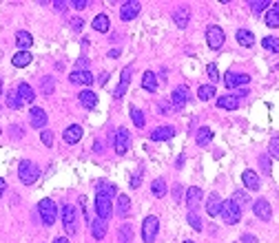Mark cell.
I'll use <instances>...</instances> for the list:
<instances>
[{
  "instance_id": "37",
  "label": "cell",
  "mask_w": 279,
  "mask_h": 243,
  "mask_svg": "<svg viewBox=\"0 0 279 243\" xmlns=\"http://www.w3.org/2000/svg\"><path fill=\"white\" fill-rule=\"evenodd\" d=\"M262 47H266L268 51H273V53H279V38L275 36H266L262 40Z\"/></svg>"
},
{
  "instance_id": "42",
  "label": "cell",
  "mask_w": 279,
  "mask_h": 243,
  "mask_svg": "<svg viewBox=\"0 0 279 243\" xmlns=\"http://www.w3.org/2000/svg\"><path fill=\"white\" fill-rule=\"evenodd\" d=\"M268 4H271V2H268V0H250V2H248V7L253 9L255 13H259V11H262V9H268Z\"/></svg>"
},
{
  "instance_id": "29",
  "label": "cell",
  "mask_w": 279,
  "mask_h": 243,
  "mask_svg": "<svg viewBox=\"0 0 279 243\" xmlns=\"http://www.w3.org/2000/svg\"><path fill=\"white\" fill-rule=\"evenodd\" d=\"M151 193H153V197H155V199H162L164 194L168 193V188H167V182H164L162 177L153 179V184H151Z\"/></svg>"
},
{
  "instance_id": "60",
  "label": "cell",
  "mask_w": 279,
  "mask_h": 243,
  "mask_svg": "<svg viewBox=\"0 0 279 243\" xmlns=\"http://www.w3.org/2000/svg\"><path fill=\"white\" fill-rule=\"evenodd\" d=\"M184 243H195V241H184Z\"/></svg>"
},
{
  "instance_id": "18",
  "label": "cell",
  "mask_w": 279,
  "mask_h": 243,
  "mask_svg": "<svg viewBox=\"0 0 279 243\" xmlns=\"http://www.w3.org/2000/svg\"><path fill=\"white\" fill-rule=\"evenodd\" d=\"M175 135V128L173 126H158L151 131V140L153 142H167Z\"/></svg>"
},
{
  "instance_id": "49",
  "label": "cell",
  "mask_w": 279,
  "mask_h": 243,
  "mask_svg": "<svg viewBox=\"0 0 279 243\" xmlns=\"http://www.w3.org/2000/svg\"><path fill=\"white\" fill-rule=\"evenodd\" d=\"M71 27H73V31H82L84 20L82 18H71Z\"/></svg>"
},
{
  "instance_id": "11",
  "label": "cell",
  "mask_w": 279,
  "mask_h": 243,
  "mask_svg": "<svg viewBox=\"0 0 279 243\" xmlns=\"http://www.w3.org/2000/svg\"><path fill=\"white\" fill-rule=\"evenodd\" d=\"M131 148V135L126 128H117L115 131V152L117 155H124Z\"/></svg>"
},
{
  "instance_id": "9",
  "label": "cell",
  "mask_w": 279,
  "mask_h": 243,
  "mask_svg": "<svg viewBox=\"0 0 279 243\" xmlns=\"http://www.w3.org/2000/svg\"><path fill=\"white\" fill-rule=\"evenodd\" d=\"M191 99V91H188L186 84H179V87L173 89V95H171V106L173 108H184V104Z\"/></svg>"
},
{
  "instance_id": "15",
  "label": "cell",
  "mask_w": 279,
  "mask_h": 243,
  "mask_svg": "<svg viewBox=\"0 0 279 243\" xmlns=\"http://www.w3.org/2000/svg\"><path fill=\"white\" fill-rule=\"evenodd\" d=\"M69 82L78 84V87H91L93 75L89 73V71H73V73H69Z\"/></svg>"
},
{
  "instance_id": "57",
  "label": "cell",
  "mask_w": 279,
  "mask_h": 243,
  "mask_svg": "<svg viewBox=\"0 0 279 243\" xmlns=\"http://www.w3.org/2000/svg\"><path fill=\"white\" fill-rule=\"evenodd\" d=\"M107 78H109V73H100V84H105Z\"/></svg>"
},
{
  "instance_id": "47",
  "label": "cell",
  "mask_w": 279,
  "mask_h": 243,
  "mask_svg": "<svg viewBox=\"0 0 279 243\" xmlns=\"http://www.w3.org/2000/svg\"><path fill=\"white\" fill-rule=\"evenodd\" d=\"M259 164H262L264 173L271 175V159H268V155H262V157H259Z\"/></svg>"
},
{
  "instance_id": "14",
  "label": "cell",
  "mask_w": 279,
  "mask_h": 243,
  "mask_svg": "<svg viewBox=\"0 0 279 243\" xmlns=\"http://www.w3.org/2000/svg\"><path fill=\"white\" fill-rule=\"evenodd\" d=\"M253 212L257 214L262 221H271L273 219V210H271V203L266 201V199H257V201L253 203Z\"/></svg>"
},
{
  "instance_id": "25",
  "label": "cell",
  "mask_w": 279,
  "mask_h": 243,
  "mask_svg": "<svg viewBox=\"0 0 279 243\" xmlns=\"http://www.w3.org/2000/svg\"><path fill=\"white\" fill-rule=\"evenodd\" d=\"M217 106L226 108V111H235V108L239 106V97L237 95H222V97L217 99Z\"/></svg>"
},
{
  "instance_id": "46",
  "label": "cell",
  "mask_w": 279,
  "mask_h": 243,
  "mask_svg": "<svg viewBox=\"0 0 279 243\" xmlns=\"http://www.w3.org/2000/svg\"><path fill=\"white\" fill-rule=\"evenodd\" d=\"M54 89H56V84H54V80H51V78H45V80H42V93H45V95L54 93Z\"/></svg>"
},
{
  "instance_id": "36",
  "label": "cell",
  "mask_w": 279,
  "mask_h": 243,
  "mask_svg": "<svg viewBox=\"0 0 279 243\" xmlns=\"http://www.w3.org/2000/svg\"><path fill=\"white\" fill-rule=\"evenodd\" d=\"M266 25L271 27V29H279V11L275 7L266 11Z\"/></svg>"
},
{
  "instance_id": "33",
  "label": "cell",
  "mask_w": 279,
  "mask_h": 243,
  "mask_svg": "<svg viewBox=\"0 0 279 243\" xmlns=\"http://www.w3.org/2000/svg\"><path fill=\"white\" fill-rule=\"evenodd\" d=\"M78 99H80V104H82L84 108H96V104H98V95L93 91H82Z\"/></svg>"
},
{
  "instance_id": "43",
  "label": "cell",
  "mask_w": 279,
  "mask_h": 243,
  "mask_svg": "<svg viewBox=\"0 0 279 243\" xmlns=\"http://www.w3.org/2000/svg\"><path fill=\"white\" fill-rule=\"evenodd\" d=\"M268 155L279 159V137H273L271 144H268Z\"/></svg>"
},
{
  "instance_id": "12",
  "label": "cell",
  "mask_w": 279,
  "mask_h": 243,
  "mask_svg": "<svg viewBox=\"0 0 279 243\" xmlns=\"http://www.w3.org/2000/svg\"><path fill=\"white\" fill-rule=\"evenodd\" d=\"M82 135H84L82 126H80V124H71V126L64 128L62 140H64V144H78V142L82 140Z\"/></svg>"
},
{
  "instance_id": "3",
  "label": "cell",
  "mask_w": 279,
  "mask_h": 243,
  "mask_svg": "<svg viewBox=\"0 0 279 243\" xmlns=\"http://www.w3.org/2000/svg\"><path fill=\"white\" fill-rule=\"evenodd\" d=\"M38 214H40L45 226H54L56 217H58V206H56L51 199H42V201L38 203Z\"/></svg>"
},
{
  "instance_id": "4",
  "label": "cell",
  "mask_w": 279,
  "mask_h": 243,
  "mask_svg": "<svg viewBox=\"0 0 279 243\" xmlns=\"http://www.w3.org/2000/svg\"><path fill=\"white\" fill-rule=\"evenodd\" d=\"M160 232V221L155 214H149V217L144 219V223H142V241L144 243H153L155 237H158Z\"/></svg>"
},
{
  "instance_id": "6",
  "label": "cell",
  "mask_w": 279,
  "mask_h": 243,
  "mask_svg": "<svg viewBox=\"0 0 279 243\" xmlns=\"http://www.w3.org/2000/svg\"><path fill=\"white\" fill-rule=\"evenodd\" d=\"M62 226L67 235H75L78 232V219H75V208L73 206H62Z\"/></svg>"
},
{
  "instance_id": "61",
  "label": "cell",
  "mask_w": 279,
  "mask_h": 243,
  "mask_svg": "<svg viewBox=\"0 0 279 243\" xmlns=\"http://www.w3.org/2000/svg\"><path fill=\"white\" fill-rule=\"evenodd\" d=\"M0 135H2V128H0Z\"/></svg>"
},
{
  "instance_id": "39",
  "label": "cell",
  "mask_w": 279,
  "mask_h": 243,
  "mask_svg": "<svg viewBox=\"0 0 279 243\" xmlns=\"http://www.w3.org/2000/svg\"><path fill=\"white\" fill-rule=\"evenodd\" d=\"M96 194H107V197H117V190L113 184H100L96 190Z\"/></svg>"
},
{
  "instance_id": "48",
  "label": "cell",
  "mask_w": 279,
  "mask_h": 243,
  "mask_svg": "<svg viewBox=\"0 0 279 243\" xmlns=\"http://www.w3.org/2000/svg\"><path fill=\"white\" fill-rule=\"evenodd\" d=\"M140 184H142V168L135 170V175L131 177V188H138Z\"/></svg>"
},
{
  "instance_id": "55",
  "label": "cell",
  "mask_w": 279,
  "mask_h": 243,
  "mask_svg": "<svg viewBox=\"0 0 279 243\" xmlns=\"http://www.w3.org/2000/svg\"><path fill=\"white\" fill-rule=\"evenodd\" d=\"M54 7L56 9H64V7H67V2H54Z\"/></svg>"
},
{
  "instance_id": "2",
  "label": "cell",
  "mask_w": 279,
  "mask_h": 243,
  "mask_svg": "<svg viewBox=\"0 0 279 243\" xmlns=\"http://www.w3.org/2000/svg\"><path fill=\"white\" fill-rule=\"evenodd\" d=\"M220 214H222V219H224V223L235 226V223H239V219H242V208H239L233 199H226V201L222 203V212Z\"/></svg>"
},
{
  "instance_id": "51",
  "label": "cell",
  "mask_w": 279,
  "mask_h": 243,
  "mask_svg": "<svg viewBox=\"0 0 279 243\" xmlns=\"http://www.w3.org/2000/svg\"><path fill=\"white\" fill-rule=\"evenodd\" d=\"M242 243H257V237L255 235H242Z\"/></svg>"
},
{
  "instance_id": "10",
  "label": "cell",
  "mask_w": 279,
  "mask_h": 243,
  "mask_svg": "<svg viewBox=\"0 0 279 243\" xmlns=\"http://www.w3.org/2000/svg\"><path fill=\"white\" fill-rule=\"evenodd\" d=\"M248 82H250V78L246 73H233V71H228V73L224 75L226 89H244Z\"/></svg>"
},
{
  "instance_id": "59",
  "label": "cell",
  "mask_w": 279,
  "mask_h": 243,
  "mask_svg": "<svg viewBox=\"0 0 279 243\" xmlns=\"http://www.w3.org/2000/svg\"><path fill=\"white\" fill-rule=\"evenodd\" d=\"M275 9H277V11H279V2H275Z\"/></svg>"
},
{
  "instance_id": "8",
  "label": "cell",
  "mask_w": 279,
  "mask_h": 243,
  "mask_svg": "<svg viewBox=\"0 0 279 243\" xmlns=\"http://www.w3.org/2000/svg\"><path fill=\"white\" fill-rule=\"evenodd\" d=\"M96 212H98V219L109 221V219H111V214H113L111 197H107V194H96Z\"/></svg>"
},
{
  "instance_id": "1",
  "label": "cell",
  "mask_w": 279,
  "mask_h": 243,
  "mask_svg": "<svg viewBox=\"0 0 279 243\" xmlns=\"http://www.w3.org/2000/svg\"><path fill=\"white\" fill-rule=\"evenodd\" d=\"M18 177L25 186H34L40 177V166L31 159H22L20 166H18Z\"/></svg>"
},
{
  "instance_id": "7",
  "label": "cell",
  "mask_w": 279,
  "mask_h": 243,
  "mask_svg": "<svg viewBox=\"0 0 279 243\" xmlns=\"http://www.w3.org/2000/svg\"><path fill=\"white\" fill-rule=\"evenodd\" d=\"M140 11H142V4L138 2V0H126V2H122V7H120V20H124V22L135 20Z\"/></svg>"
},
{
  "instance_id": "16",
  "label": "cell",
  "mask_w": 279,
  "mask_h": 243,
  "mask_svg": "<svg viewBox=\"0 0 279 243\" xmlns=\"http://www.w3.org/2000/svg\"><path fill=\"white\" fill-rule=\"evenodd\" d=\"M202 197H204V193H202L200 188H195V186H191V188L186 190V206H188V212H195V208L200 206Z\"/></svg>"
},
{
  "instance_id": "58",
  "label": "cell",
  "mask_w": 279,
  "mask_h": 243,
  "mask_svg": "<svg viewBox=\"0 0 279 243\" xmlns=\"http://www.w3.org/2000/svg\"><path fill=\"white\" fill-rule=\"evenodd\" d=\"M0 93H2V80H0Z\"/></svg>"
},
{
  "instance_id": "53",
  "label": "cell",
  "mask_w": 279,
  "mask_h": 243,
  "mask_svg": "<svg viewBox=\"0 0 279 243\" xmlns=\"http://www.w3.org/2000/svg\"><path fill=\"white\" fill-rule=\"evenodd\" d=\"M117 55H120V49H111V51H109V58H117Z\"/></svg>"
},
{
  "instance_id": "27",
  "label": "cell",
  "mask_w": 279,
  "mask_h": 243,
  "mask_svg": "<svg viewBox=\"0 0 279 243\" xmlns=\"http://www.w3.org/2000/svg\"><path fill=\"white\" fill-rule=\"evenodd\" d=\"M115 210L120 217H129V212H131V199L126 197V194H117V199H115Z\"/></svg>"
},
{
  "instance_id": "52",
  "label": "cell",
  "mask_w": 279,
  "mask_h": 243,
  "mask_svg": "<svg viewBox=\"0 0 279 243\" xmlns=\"http://www.w3.org/2000/svg\"><path fill=\"white\" fill-rule=\"evenodd\" d=\"M71 4H73L75 9H87V4H89V2H87V0H73Z\"/></svg>"
},
{
  "instance_id": "41",
  "label": "cell",
  "mask_w": 279,
  "mask_h": 243,
  "mask_svg": "<svg viewBox=\"0 0 279 243\" xmlns=\"http://www.w3.org/2000/svg\"><path fill=\"white\" fill-rule=\"evenodd\" d=\"M186 221H188V223H191V228H193V230H197V232H202V230H204V226H202V219H200V217H197V214H195V212H188V217H186Z\"/></svg>"
},
{
  "instance_id": "45",
  "label": "cell",
  "mask_w": 279,
  "mask_h": 243,
  "mask_svg": "<svg viewBox=\"0 0 279 243\" xmlns=\"http://www.w3.org/2000/svg\"><path fill=\"white\" fill-rule=\"evenodd\" d=\"M40 140H42V144L51 148V146H54V133H51V131H42L40 133Z\"/></svg>"
},
{
  "instance_id": "20",
  "label": "cell",
  "mask_w": 279,
  "mask_h": 243,
  "mask_svg": "<svg viewBox=\"0 0 279 243\" xmlns=\"http://www.w3.org/2000/svg\"><path fill=\"white\" fill-rule=\"evenodd\" d=\"M188 20H191V11L184 7H179L177 11H173V22L177 29H186L188 27Z\"/></svg>"
},
{
  "instance_id": "28",
  "label": "cell",
  "mask_w": 279,
  "mask_h": 243,
  "mask_svg": "<svg viewBox=\"0 0 279 243\" xmlns=\"http://www.w3.org/2000/svg\"><path fill=\"white\" fill-rule=\"evenodd\" d=\"M242 182H244V186L248 190H259V177H257V173H255V170H244Z\"/></svg>"
},
{
  "instance_id": "50",
  "label": "cell",
  "mask_w": 279,
  "mask_h": 243,
  "mask_svg": "<svg viewBox=\"0 0 279 243\" xmlns=\"http://www.w3.org/2000/svg\"><path fill=\"white\" fill-rule=\"evenodd\" d=\"M206 71H209V75H211L213 82H217V80H220V73H217V66L215 64H209V69H206Z\"/></svg>"
},
{
  "instance_id": "22",
  "label": "cell",
  "mask_w": 279,
  "mask_h": 243,
  "mask_svg": "<svg viewBox=\"0 0 279 243\" xmlns=\"http://www.w3.org/2000/svg\"><path fill=\"white\" fill-rule=\"evenodd\" d=\"M31 51H18V53H13L11 58V64L16 66V69H25V66L31 64Z\"/></svg>"
},
{
  "instance_id": "31",
  "label": "cell",
  "mask_w": 279,
  "mask_h": 243,
  "mask_svg": "<svg viewBox=\"0 0 279 243\" xmlns=\"http://www.w3.org/2000/svg\"><path fill=\"white\" fill-rule=\"evenodd\" d=\"M117 241L120 243H131L133 241V226L131 223H122L117 230Z\"/></svg>"
},
{
  "instance_id": "30",
  "label": "cell",
  "mask_w": 279,
  "mask_h": 243,
  "mask_svg": "<svg viewBox=\"0 0 279 243\" xmlns=\"http://www.w3.org/2000/svg\"><path fill=\"white\" fill-rule=\"evenodd\" d=\"M211 140H213V131L209 126H202L200 131H197V135H195V144L197 146H209Z\"/></svg>"
},
{
  "instance_id": "24",
  "label": "cell",
  "mask_w": 279,
  "mask_h": 243,
  "mask_svg": "<svg viewBox=\"0 0 279 243\" xmlns=\"http://www.w3.org/2000/svg\"><path fill=\"white\" fill-rule=\"evenodd\" d=\"M16 91H18V97H20L22 99V104H31V102H34V99H36V93H34V89H31L29 87V84H27V82H22V84H18V89H16Z\"/></svg>"
},
{
  "instance_id": "21",
  "label": "cell",
  "mask_w": 279,
  "mask_h": 243,
  "mask_svg": "<svg viewBox=\"0 0 279 243\" xmlns=\"http://www.w3.org/2000/svg\"><path fill=\"white\" fill-rule=\"evenodd\" d=\"M16 45L20 47V51H29V47L34 45V38H31L29 31L18 29V31H16Z\"/></svg>"
},
{
  "instance_id": "23",
  "label": "cell",
  "mask_w": 279,
  "mask_h": 243,
  "mask_svg": "<svg viewBox=\"0 0 279 243\" xmlns=\"http://www.w3.org/2000/svg\"><path fill=\"white\" fill-rule=\"evenodd\" d=\"M107 221H102V219H96V221H91V235L96 241H102L107 237Z\"/></svg>"
},
{
  "instance_id": "32",
  "label": "cell",
  "mask_w": 279,
  "mask_h": 243,
  "mask_svg": "<svg viewBox=\"0 0 279 243\" xmlns=\"http://www.w3.org/2000/svg\"><path fill=\"white\" fill-rule=\"evenodd\" d=\"M142 87H144L146 91H151V93L158 89V78H155L153 71H144V75H142Z\"/></svg>"
},
{
  "instance_id": "35",
  "label": "cell",
  "mask_w": 279,
  "mask_h": 243,
  "mask_svg": "<svg viewBox=\"0 0 279 243\" xmlns=\"http://www.w3.org/2000/svg\"><path fill=\"white\" fill-rule=\"evenodd\" d=\"M197 97L204 99V102L213 99V97H215V84H202V87L197 89Z\"/></svg>"
},
{
  "instance_id": "38",
  "label": "cell",
  "mask_w": 279,
  "mask_h": 243,
  "mask_svg": "<svg viewBox=\"0 0 279 243\" xmlns=\"http://www.w3.org/2000/svg\"><path fill=\"white\" fill-rule=\"evenodd\" d=\"M129 113H131V120H133V124H135L138 128H142V126L146 124V120H144V113H142L138 106H131V111H129Z\"/></svg>"
},
{
  "instance_id": "40",
  "label": "cell",
  "mask_w": 279,
  "mask_h": 243,
  "mask_svg": "<svg viewBox=\"0 0 279 243\" xmlns=\"http://www.w3.org/2000/svg\"><path fill=\"white\" fill-rule=\"evenodd\" d=\"M7 106L13 108V111L22 106V99L18 97V91H9V93H7Z\"/></svg>"
},
{
  "instance_id": "5",
  "label": "cell",
  "mask_w": 279,
  "mask_h": 243,
  "mask_svg": "<svg viewBox=\"0 0 279 243\" xmlns=\"http://www.w3.org/2000/svg\"><path fill=\"white\" fill-rule=\"evenodd\" d=\"M206 42H209V47L213 51H220L222 47H224V42H226L224 29H222L220 25H211L209 29H206Z\"/></svg>"
},
{
  "instance_id": "19",
  "label": "cell",
  "mask_w": 279,
  "mask_h": 243,
  "mask_svg": "<svg viewBox=\"0 0 279 243\" xmlns=\"http://www.w3.org/2000/svg\"><path fill=\"white\" fill-rule=\"evenodd\" d=\"M31 126L34 128H45L47 126V120H49V117H47V113H45V108H40V106H34L31 108Z\"/></svg>"
},
{
  "instance_id": "17",
  "label": "cell",
  "mask_w": 279,
  "mask_h": 243,
  "mask_svg": "<svg viewBox=\"0 0 279 243\" xmlns=\"http://www.w3.org/2000/svg\"><path fill=\"white\" fill-rule=\"evenodd\" d=\"M222 203H224V199L220 197V193H211L209 194V203H206V212H209V217H217V214L222 212Z\"/></svg>"
},
{
  "instance_id": "26",
  "label": "cell",
  "mask_w": 279,
  "mask_h": 243,
  "mask_svg": "<svg viewBox=\"0 0 279 243\" xmlns=\"http://www.w3.org/2000/svg\"><path fill=\"white\" fill-rule=\"evenodd\" d=\"M91 27H93V29H96L98 33H107V31H109V27H111V20H109L107 13H98V16L93 18Z\"/></svg>"
},
{
  "instance_id": "13",
  "label": "cell",
  "mask_w": 279,
  "mask_h": 243,
  "mask_svg": "<svg viewBox=\"0 0 279 243\" xmlns=\"http://www.w3.org/2000/svg\"><path fill=\"white\" fill-rule=\"evenodd\" d=\"M131 75H133V66H131V64H126L124 69H122V75H120V84H117L115 93H113V95H115L117 99H120L122 95L126 93V89H129V80H131Z\"/></svg>"
},
{
  "instance_id": "54",
  "label": "cell",
  "mask_w": 279,
  "mask_h": 243,
  "mask_svg": "<svg viewBox=\"0 0 279 243\" xmlns=\"http://www.w3.org/2000/svg\"><path fill=\"white\" fill-rule=\"evenodd\" d=\"M4 188H7V184H4V179L0 177V197H2V194H4Z\"/></svg>"
},
{
  "instance_id": "44",
  "label": "cell",
  "mask_w": 279,
  "mask_h": 243,
  "mask_svg": "<svg viewBox=\"0 0 279 243\" xmlns=\"http://www.w3.org/2000/svg\"><path fill=\"white\" fill-rule=\"evenodd\" d=\"M233 201H235V203H237V206H239V208H242V206H244V203H248V194H246V193H244V190H237V193H235V194H233Z\"/></svg>"
},
{
  "instance_id": "34",
  "label": "cell",
  "mask_w": 279,
  "mask_h": 243,
  "mask_svg": "<svg viewBox=\"0 0 279 243\" xmlns=\"http://www.w3.org/2000/svg\"><path fill=\"white\" fill-rule=\"evenodd\" d=\"M237 42L242 47H253L255 45V36H253V31H248V29H237Z\"/></svg>"
},
{
  "instance_id": "56",
  "label": "cell",
  "mask_w": 279,
  "mask_h": 243,
  "mask_svg": "<svg viewBox=\"0 0 279 243\" xmlns=\"http://www.w3.org/2000/svg\"><path fill=\"white\" fill-rule=\"evenodd\" d=\"M54 243H69V241H67V237H58Z\"/></svg>"
}]
</instances>
